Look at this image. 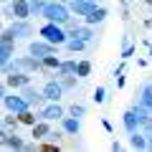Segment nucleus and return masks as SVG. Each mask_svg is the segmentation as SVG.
Masks as SVG:
<instances>
[{
	"mask_svg": "<svg viewBox=\"0 0 152 152\" xmlns=\"http://www.w3.org/2000/svg\"><path fill=\"white\" fill-rule=\"evenodd\" d=\"M41 15H43L46 20H51V23H61V26H64V23L69 20V15H71V8H66L61 0H53V3H48V5L43 8Z\"/></svg>",
	"mask_w": 152,
	"mask_h": 152,
	"instance_id": "f03ea898",
	"label": "nucleus"
},
{
	"mask_svg": "<svg viewBox=\"0 0 152 152\" xmlns=\"http://www.w3.org/2000/svg\"><path fill=\"white\" fill-rule=\"evenodd\" d=\"M122 122H124V127H127V132H137V127H142L140 124V119H137V114H134V109H127L124 114H122Z\"/></svg>",
	"mask_w": 152,
	"mask_h": 152,
	"instance_id": "2eb2a0df",
	"label": "nucleus"
},
{
	"mask_svg": "<svg viewBox=\"0 0 152 152\" xmlns=\"http://www.w3.org/2000/svg\"><path fill=\"white\" fill-rule=\"evenodd\" d=\"M76 61H61V66H58V74L61 76H69V74H76Z\"/></svg>",
	"mask_w": 152,
	"mask_h": 152,
	"instance_id": "4be33fe9",
	"label": "nucleus"
},
{
	"mask_svg": "<svg viewBox=\"0 0 152 152\" xmlns=\"http://www.w3.org/2000/svg\"><path fill=\"white\" fill-rule=\"evenodd\" d=\"M0 140H3V147H5V150H23V147H26L18 134H10V129L0 132Z\"/></svg>",
	"mask_w": 152,
	"mask_h": 152,
	"instance_id": "f8f14e48",
	"label": "nucleus"
},
{
	"mask_svg": "<svg viewBox=\"0 0 152 152\" xmlns=\"http://www.w3.org/2000/svg\"><path fill=\"white\" fill-rule=\"evenodd\" d=\"M71 114H74V117H84V114H86V107H84V104H71Z\"/></svg>",
	"mask_w": 152,
	"mask_h": 152,
	"instance_id": "7c9ffc66",
	"label": "nucleus"
},
{
	"mask_svg": "<svg viewBox=\"0 0 152 152\" xmlns=\"http://www.w3.org/2000/svg\"><path fill=\"white\" fill-rule=\"evenodd\" d=\"M140 102L152 112V84H145V86H142V91H140Z\"/></svg>",
	"mask_w": 152,
	"mask_h": 152,
	"instance_id": "6ab92c4d",
	"label": "nucleus"
},
{
	"mask_svg": "<svg viewBox=\"0 0 152 152\" xmlns=\"http://www.w3.org/2000/svg\"><path fill=\"white\" fill-rule=\"evenodd\" d=\"M69 36H76V38H84V41H91V36H94V33H91V28H81V26H79V28H76V31H71Z\"/></svg>",
	"mask_w": 152,
	"mask_h": 152,
	"instance_id": "a878e982",
	"label": "nucleus"
},
{
	"mask_svg": "<svg viewBox=\"0 0 152 152\" xmlns=\"http://www.w3.org/2000/svg\"><path fill=\"white\" fill-rule=\"evenodd\" d=\"M51 134V124H48V119H41L38 124H33V140H46V137Z\"/></svg>",
	"mask_w": 152,
	"mask_h": 152,
	"instance_id": "dca6fc26",
	"label": "nucleus"
},
{
	"mask_svg": "<svg viewBox=\"0 0 152 152\" xmlns=\"http://www.w3.org/2000/svg\"><path fill=\"white\" fill-rule=\"evenodd\" d=\"M61 3H64V0H61Z\"/></svg>",
	"mask_w": 152,
	"mask_h": 152,
	"instance_id": "72a5a7b5",
	"label": "nucleus"
},
{
	"mask_svg": "<svg viewBox=\"0 0 152 152\" xmlns=\"http://www.w3.org/2000/svg\"><path fill=\"white\" fill-rule=\"evenodd\" d=\"M33 36V26L28 20H23V18H18L13 26H8L5 31H3V41H13V38H28Z\"/></svg>",
	"mask_w": 152,
	"mask_h": 152,
	"instance_id": "20e7f679",
	"label": "nucleus"
},
{
	"mask_svg": "<svg viewBox=\"0 0 152 152\" xmlns=\"http://www.w3.org/2000/svg\"><path fill=\"white\" fill-rule=\"evenodd\" d=\"M132 53H134V46H129V43H127V46H124V51H122V58H129Z\"/></svg>",
	"mask_w": 152,
	"mask_h": 152,
	"instance_id": "2f4dec72",
	"label": "nucleus"
},
{
	"mask_svg": "<svg viewBox=\"0 0 152 152\" xmlns=\"http://www.w3.org/2000/svg\"><path fill=\"white\" fill-rule=\"evenodd\" d=\"M86 43H89V41H84V38H76V36H69V41H66V48H69L71 51V53H76V51H84V48H86Z\"/></svg>",
	"mask_w": 152,
	"mask_h": 152,
	"instance_id": "f3484780",
	"label": "nucleus"
},
{
	"mask_svg": "<svg viewBox=\"0 0 152 152\" xmlns=\"http://www.w3.org/2000/svg\"><path fill=\"white\" fill-rule=\"evenodd\" d=\"M13 41H3V56H0V61H3V64H8V61L13 58Z\"/></svg>",
	"mask_w": 152,
	"mask_h": 152,
	"instance_id": "5701e85b",
	"label": "nucleus"
},
{
	"mask_svg": "<svg viewBox=\"0 0 152 152\" xmlns=\"http://www.w3.org/2000/svg\"><path fill=\"white\" fill-rule=\"evenodd\" d=\"M18 124H20V119L13 117V114H5L3 117V129H18Z\"/></svg>",
	"mask_w": 152,
	"mask_h": 152,
	"instance_id": "393cba45",
	"label": "nucleus"
},
{
	"mask_svg": "<svg viewBox=\"0 0 152 152\" xmlns=\"http://www.w3.org/2000/svg\"><path fill=\"white\" fill-rule=\"evenodd\" d=\"M61 127H64L66 134H79V132H81V122H79V117H64V119H61Z\"/></svg>",
	"mask_w": 152,
	"mask_h": 152,
	"instance_id": "4468645a",
	"label": "nucleus"
},
{
	"mask_svg": "<svg viewBox=\"0 0 152 152\" xmlns=\"http://www.w3.org/2000/svg\"><path fill=\"white\" fill-rule=\"evenodd\" d=\"M46 5H48V0H31V13L33 15H41Z\"/></svg>",
	"mask_w": 152,
	"mask_h": 152,
	"instance_id": "bb28decb",
	"label": "nucleus"
},
{
	"mask_svg": "<svg viewBox=\"0 0 152 152\" xmlns=\"http://www.w3.org/2000/svg\"><path fill=\"white\" fill-rule=\"evenodd\" d=\"M56 48H58V46L56 43H48V41H33L31 46H28V51H31L33 56H38V58H46V56H53L56 53Z\"/></svg>",
	"mask_w": 152,
	"mask_h": 152,
	"instance_id": "423d86ee",
	"label": "nucleus"
},
{
	"mask_svg": "<svg viewBox=\"0 0 152 152\" xmlns=\"http://www.w3.org/2000/svg\"><path fill=\"white\" fill-rule=\"evenodd\" d=\"M26 84H31V74H26V71H10V74H5V86L23 89Z\"/></svg>",
	"mask_w": 152,
	"mask_h": 152,
	"instance_id": "0eeeda50",
	"label": "nucleus"
},
{
	"mask_svg": "<svg viewBox=\"0 0 152 152\" xmlns=\"http://www.w3.org/2000/svg\"><path fill=\"white\" fill-rule=\"evenodd\" d=\"M61 84H64V89H76V74L74 76H61Z\"/></svg>",
	"mask_w": 152,
	"mask_h": 152,
	"instance_id": "c85d7f7f",
	"label": "nucleus"
},
{
	"mask_svg": "<svg viewBox=\"0 0 152 152\" xmlns=\"http://www.w3.org/2000/svg\"><path fill=\"white\" fill-rule=\"evenodd\" d=\"M94 8H96L94 0H71V13H76V15H84V18H86Z\"/></svg>",
	"mask_w": 152,
	"mask_h": 152,
	"instance_id": "ddd939ff",
	"label": "nucleus"
},
{
	"mask_svg": "<svg viewBox=\"0 0 152 152\" xmlns=\"http://www.w3.org/2000/svg\"><path fill=\"white\" fill-rule=\"evenodd\" d=\"M41 119H48V122H61L64 119V107L58 102H51L48 107L41 112Z\"/></svg>",
	"mask_w": 152,
	"mask_h": 152,
	"instance_id": "9d476101",
	"label": "nucleus"
},
{
	"mask_svg": "<svg viewBox=\"0 0 152 152\" xmlns=\"http://www.w3.org/2000/svg\"><path fill=\"white\" fill-rule=\"evenodd\" d=\"M18 119H20V124H28V127H33V124H38V122H41V117H36V114L33 112H20L18 114Z\"/></svg>",
	"mask_w": 152,
	"mask_h": 152,
	"instance_id": "aec40b11",
	"label": "nucleus"
},
{
	"mask_svg": "<svg viewBox=\"0 0 152 152\" xmlns=\"http://www.w3.org/2000/svg\"><path fill=\"white\" fill-rule=\"evenodd\" d=\"M41 91H43L46 102H58L61 94H64V84H61V81H48L43 89H41Z\"/></svg>",
	"mask_w": 152,
	"mask_h": 152,
	"instance_id": "9b49d317",
	"label": "nucleus"
},
{
	"mask_svg": "<svg viewBox=\"0 0 152 152\" xmlns=\"http://www.w3.org/2000/svg\"><path fill=\"white\" fill-rule=\"evenodd\" d=\"M107 15H109L107 8H94V10L86 15V23H89V26H94V23H104V18H107Z\"/></svg>",
	"mask_w": 152,
	"mask_h": 152,
	"instance_id": "a211bd4d",
	"label": "nucleus"
},
{
	"mask_svg": "<svg viewBox=\"0 0 152 152\" xmlns=\"http://www.w3.org/2000/svg\"><path fill=\"white\" fill-rule=\"evenodd\" d=\"M41 36H43L48 43H56V46H64L66 41H69V31H66L61 23H51V20L41 28Z\"/></svg>",
	"mask_w": 152,
	"mask_h": 152,
	"instance_id": "7ed1b4c3",
	"label": "nucleus"
},
{
	"mask_svg": "<svg viewBox=\"0 0 152 152\" xmlns=\"http://www.w3.org/2000/svg\"><path fill=\"white\" fill-rule=\"evenodd\" d=\"M43 69V61H38V56H23V58H10L8 64H3V74H10V71H41Z\"/></svg>",
	"mask_w": 152,
	"mask_h": 152,
	"instance_id": "f257e3e1",
	"label": "nucleus"
},
{
	"mask_svg": "<svg viewBox=\"0 0 152 152\" xmlns=\"http://www.w3.org/2000/svg\"><path fill=\"white\" fill-rule=\"evenodd\" d=\"M41 150H43V152H56L58 147H56V145H51V142H48V145H41Z\"/></svg>",
	"mask_w": 152,
	"mask_h": 152,
	"instance_id": "473e14b6",
	"label": "nucleus"
},
{
	"mask_svg": "<svg viewBox=\"0 0 152 152\" xmlns=\"http://www.w3.org/2000/svg\"><path fill=\"white\" fill-rule=\"evenodd\" d=\"M89 74H91V64H89V61H79V66H76V76H79V79H86Z\"/></svg>",
	"mask_w": 152,
	"mask_h": 152,
	"instance_id": "b1692460",
	"label": "nucleus"
},
{
	"mask_svg": "<svg viewBox=\"0 0 152 152\" xmlns=\"http://www.w3.org/2000/svg\"><path fill=\"white\" fill-rule=\"evenodd\" d=\"M10 13H13V18H23L26 20L28 15H33L31 13V0H10Z\"/></svg>",
	"mask_w": 152,
	"mask_h": 152,
	"instance_id": "1a4fd4ad",
	"label": "nucleus"
},
{
	"mask_svg": "<svg viewBox=\"0 0 152 152\" xmlns=\"http://www.w3.org/2000/svg\"><path fill=\"white\" fill-rule=\"evenodd\" d=\"M129 147H134V150H145V147H147L145 134H140V132H132V137H129Z\"/></svg>",
	"mask_w": 152,
	"mask_h": 152,
	"instance_id": "412c9836",
	"label": "nucleus"
},
{
	"mask_svg": "<svg viewBox=\"0 0 152 152\" xmlns=\"http://www.w3.org/2000/svg\"><path fill=\"white\" fill-rule=\"evenodd\" d=\"M41 61H43L46 69H58V66H61V61L56 58V53H53V56H46V58H41Z\"/></svg>",
	"mask_w": 152,
	"mask_h": 152,
	"instance_id": "cd10ccee",
	"label": "nucleus"
},
{
	"mask_svg": "<svg viewBox=\"0 0 152 152\" xmlns=\"http://www.w3.org/2000/svg\"><path fill=\"white\" fill-rule=\"evenodd\" d=\"M20 94L26 96V102L31 104V107H41V104L46 102L43 91H38V89H36V86H31V84H26V86L20 89Z\"/></svg>",
	"mask_w": 152,
	"mask_h": 152,
	"instance_id": "6e6552de",
	"label": "nucleus"
},
{
	"mask_svg": "<svg viewBox=\"0 0 152 152\" xmlns=\"http://www.w3.org/2000/svg\"><path fill=\"white\" fill-rule=\"evenodd\" d=\"M0 94H3V104H5V109H8V112L20 114V112H26V109L31 107V104L26 102V96H23V94H20V96H15V94H5V89H3Z\"/></svg>",
	"mask_w": 152,
	"mask_h": 152,
	"instance_id": "39448f33",
	"label": "nucleus"
},
{
	"mask_svg": "<svg viewBox=\"0 0 152 152\" xmlns=\"http://www.w3.org/2000/svg\"><path fill=\"white\" fill-rule=\"evenodd\" d=\"M104 99H107L104 86H96V89H94V102H96V104H104Z\"/></svg>",
	"mask_w": 152,
	"mask_h": 152,
	"instance_id": "c756f323",
	"label": "nucleus"
}]
</instances>
